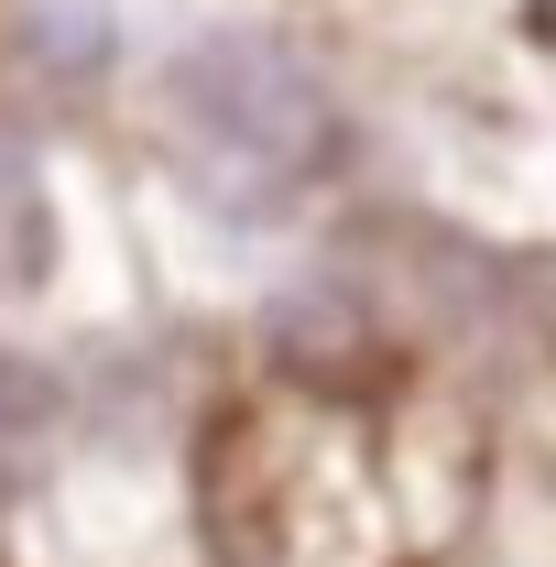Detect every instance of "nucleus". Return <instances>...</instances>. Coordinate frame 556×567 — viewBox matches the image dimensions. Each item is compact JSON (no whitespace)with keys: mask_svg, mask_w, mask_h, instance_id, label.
Here are the masks:
<instances>
[{"mask_svg":"<svg viewBox=\"0 0 556 567\" xmlns=\"http://www.w3.org/2000/svg\"><path fill=\"white\" fill-rule=\"evenodd\" d=\"M33 44H55V66H99L110 22H99V0H33Z\"/></svg>","mask_w":556,"mask_h":567,"instance_id":"nucleus-3","label":"nucleus"},{"mask_svg":"<svg viewBox=\"0 0 556 567\" xmlns=\"http://www.w3.org/2000/svg\"><path fill=\"white\" fill-rule=\"evenodd\" d=\"M175 110L208 132V153L229 175H251V186H284V175H306L317 153H328V87L295 66L284 44L262 33H208L197 55H175Z\"/></svg>","mask_w":556,"mask_h":567,"instance_id":"nucleus-1","label":"nucleus"},{"mask_svg":"<svg viewBox=\"0 0 556 567\" xmlns=\"http://www.w3.org/2000/svg\"><path fill=\"white\" fill-rule=\"evenodd\" d=\"M44 274V186H33V153L0 132V284Z\"/></svg>","mask_w":556,"mask_h":567,"instance_id":"nucleus-2","label":"nucleus"}]
</instances>
